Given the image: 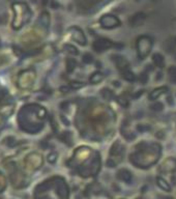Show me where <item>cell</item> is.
<instances>
[{"instance_id":"cell-1","label":"cell","mask_w":176,"mask_h":199,"mask_svg":"<svg viewBox=\"0 0 176 199\" xmlns=\"http://www.w3.org/2000/svg\"><path fill=\"white\" fill-rule=\"evenodd\" d=\"M151 39L147 36H142L139 37L137 41V49H138V55L139 57L143 58V57L147 56L149 53L150 49H151Z\"/></svg>"},{"instance_id":"cell-2","label":"cell","mask_w":176,"mask_h":199,"mask_svg":"<svg viewBox=\"0 0 176 199\" xmlns=\"http://www.w3.org/2000/svg\"><path fill=\"white\" fill-rule=\"evenodd\" d=\"M99 23L101 25L104 27V28H114L116 26H119L120 22H119V20L117 19L116 17L112 15H106L99 20Z\"/></svg>"},{"instance_id":"cell-3","label":"cell","mask_w":176,"mask_h":199,"mask_svg":"<svg viewBox=\"0 0 176 199\" xmlns=\"http://www.w3.org/2000/svg\"><path fill=\"white\" fill-rule=\"evenodd\" d=\"M113 46V43L111 42L110 39H99L93 43V49L95 52H103L106 51L107 49L111 48Z\"/></svg>"},{"instance_id":"cell-4","label":"cell","mask_w":176,"mask_h":199,"mask_svg":"<svg viewBox=\"0 0 176 199\" xmlns=\"http://www.w3.org/2000/svg\"><path fill=\"white\" fill-rule=\"evenodd\" d=\"M113 60L115 61V63H116V66H118V68L120 71H128V68H130V63H128V61L126 60L124 57L120 56V55H113Z\"/></svg>"},{"instance_id":"cell-5","label":"cell","mask_w":176,"mask_h":199,"mask_svg":"<svg viewBox=\"0 0 176 199\" xmlns=\"http://www.w3.org/2000/svg\"><path fill=\"white\" fill-rule=\"evenodd\" d=\"M70 31L73 32L72 35H73V39H75L76 42L79 43V44L82 45V46L86 45V39H85V36H84L81 29H79L78 27H73V28H70Z\"/></svg>"},{"instance_id":"cell-6","label":"cell","mask_w":176,"mask_h":199,"mask_svg":"<svg viewBox=\"0 0 176 199\" xmlns=\"http://www.w3.org/2000/svg\"><path fill=\"white\" fill-rule=\"evenodd\" d=\"M146 19V16L144 13H137L130 18V24L132 26H140L144 23Z\"/></svg>"},{"instance_id":"cell-7","label":"cell","mask_w":176,"mask_h":199,"mask_svg":"<svg viewBox=\"0 0 176 199\" xmlns=\"http://www.w3.org/2000/svg\"><path fill=\"white\" fill-rule=\"evenodd\" d=\"M117 177H118L120 180L128 183V184H131L133 180L132 173L128 170H126V169H120V170L118 171V173H117Z\"/></svg>"},{"instance_id":"cell-8","label":"cell","mask_w":176,"mask_h":199,"mask_svg":"<svg viewBox=\"0 0 176 199\" xmlns=\"http://www.w3.org/2000/svg\"><path fill=\"white\" fill-rule=\"evenodd\" d=\"M167 90H168V88L165 87V86H162V87H160V88H156V89H154L153 91H151V93L149 94V98L151 100V101H154V100H156L158 96H161L162 94L165 93Z\"/></svg>"},{"instance_id":"cell-9","label":"cell","mask_w":176,"mask_h":199,"mask_svg":"<svg viewBox=\"0 0 176 199\" xmlns=\"http://www.w3.org/2000/svg\"><path fill=\"white\" fill-rule=\"evenodd\" d=\"M152 60H153V63L155 64L158 68H164L165 66V59H164L163 55L155 53V54L152 56Z\"/></svg>"},{"instance_id":"cell-10","label":"cell","mask_w":176,"mask_h":199,"mask_svg":"<svg viewBox=\"0 0 176 199\" xmlns=\"http://www.w3.org/2000/svg\"><path fill=\"white\" fill-rule=\"evenodd\" d=\"M156 185L164 191H167V192H170V191H171L170 185L168 184L164 178H162V177H158V178H156Z\"/></svg>"},{"instance_id":"cell-11","label":"cell","mask_w":176,"mask_h":199,"mask_svg":"<svg viewBox=\"0 0 176 199\" xmlns=\"http://www.w3.org/2000/svg\"><path fill=\"white\" fill-rule=\"evenodd\" d=\"M105 78V75L103 74V73H101V72H95V73H93L92 75H91V77H90V82L92 84H97V83H99V82L103 80V79Z\"/></svg>"},{"instance_id":"cell-12","label":"cell","mask_w":176,"mask_h":199,"mask_svg":"<svg viewBox=\"0 0 176 199\" xmlns=\"http://www.w3.org/2000/svg\"><path fill=\"white\" fill-rule=\"evenodd\" d=\"M122 78L128 82H134L136 80V76H135L134 73H132L130 70L128 71H123L122 72Z\"/></svg>"},{"instance_id":"cell-13","label":"cell","mask_w":176,"mask_h":199,"mask_svg":"<svg viewBox=\"0 0 176 199\" xmlns=\"http://www.w3.org/2000/svg\"><path fill=\"white\" fill-rule=\"evenodd\" d=\"M57 190L58 193L61 197H66L67 196V187L64 183H58L57 184Z\"/></svg>"},{"instance_id":"cell-14","label":"cell","mask_w":176,"mask_h":199,"mask_svg":"<svg viewBox=\"0 0 176 199\" xmlns=\"http://www.w3.org/2000/svg\"><path fill=\"white\" fill-rule=\"evenodd\" d=\"M101 96H103V98H105V100H108V101L113 100L115 96L114 93H113V91H111V90L108 89V88H104L103 91H101Z\"/></svg>"},{"instance_id":"cell-15","label":"cell","mask_w":176,"mask_h":199,"mask_svg":"<svg viewBox=\"0 0 176 199\" xmlns=\"http://www.w3.org/2000/svg\"><path fill=\"white\" fill-rule=\"evenodd\" d=\"M40 24H42L43 26L45 27V28H48L49 22H50V20H49V15H48V13H43L42 15H40Z\"/></svg>"},{"instance_id":"cell-16","label":"cell","mask_w":176,"mask_h":199,"mask_svg":"<svg viewBox=\"0 0 176 199\" xmlns=\"http://www.w3.org/2000/svg\"><path fill=\"white\" fill-rule=\"evenodd\" d=\"M76 66H77V62H76L75 59L68 58L67 60H66V70H67L68 73L73 72V71L75 70Z\"/></svg>"},{"instance_id":"cell-17","label":"cell","mask_w":176,"mask_h":199,"mask_svg":"<svg viewBox=\"0 0 176 199\" xmlns=\"http://www.w3.org/2000/svg\"><path fill=\"white\" fill-rule=\"evenodd\" d=\"M64 49H65V50L67 51L68 53H70V54H73V55H78V54H79V51H78V49L76 48V47L72 46V45H64Z\"/></svg>"},{"instance_id":"cell-18","label":"cell","mask_w":176,"mask_h":199,"mask_svg":"<svg viewBox=\"0 0 176 199\" xmlns=\"http://www.w3.org/2000/svg\"><path fill=\"white\" fill-rule=\"evenodd\" d=\"M169 75H170V79L173 83H176V68L175 66H171L169 68Z\"/></svg>"},{"instance_id":"cell-19","label":"cell","mask_w":176,"mask_h":199,"mask_svg":"<svg viewBox=\"0 0 176 199\" xmlns=\"http://www.w3.org/2000/svg\"><path fill=\"white\" fill-rule=\"evenodd\" d=\"M150 108H151V110H153V111H162L164 108V105L162 103L156 102V103L152 104V105L150 106Z\"/></svg>"},{"instance_id":"cell-20","label":"cell","mask_w":176,"mask_h":199,"mask_svg":"<svg viewBox=\"0 0 176 199\" xmlns=\"http://www.w3.org/2000/svg\"><path fill=\"white\" fill-rule=\"evenodd\" d=\"M47 160H48V162L51 163V164H54V163L56 162V160H57V153H49V155L47 157Z\"/></svg>"},{"instance_id":"cell-21","label":"cell","mask_w":176,"mask_h":199,"mask_svg":"<svg viewBox=\"0 0 176 199\" xmlns=\"http://www.w3.org/2000/svg\"><path fill=\"white\" fill-rule=\"evenodd\" d=\"M70 86L74 89H78V88H81L84 86L83 82H78V81H72L70 83Z\"/></svg>"},{"instance_id":"cell-22","label":"cell","mask_w":176,"mask_h":199,"mask_svg":"<svg viewBox=\"0 0 176 199\" xmlns=\"http://www.w3.org/2000/svg\"><path fill=\"white\" fill-rule=\"evenodd\" d=\"M83 61L85 62V63H91V62L93 61V57L91 56L90 54H84L83 56Z\"/></svg>"},{"instance_id":"cell-23","label":"cell","mask_w":176,"mask_h":199,"mask_svg":"<svg viewBox=\"0 0 176 199\" xmlns=\"http://www.w3.org/2000/svg\"><path fill=\"white\" fill-rule=\"evenodd\" d=\"M147 79H148V76H147V75H146V73H143V74H141L140 81L142 82V83L145 84L146 82H147Z\"/></svg>"},{"instance_id":"cell-24","label":"cell","mask_w":176,"mask_h":199,"mask_svg":"<svg viewBox=\"0 0 176 199\" xmlns=\"http://www.w3.org/2000/svg\"><path fill=\"white\" fill-rule=\"evenodd\" d=\"M9 140L11 141H6V144L9 145V146H15L16 144H17V141L13 139V138H11V137H9Z\"/></svg>"},{"instance_id":"cell-25","label":"cell","mask_w":176,"mask_h":199,"mask_svg":"<svg viewBox=\"0 0 176 199\" xmlns=\"http://www.w3.org/2000/svg\"><path fill=\"white\" fill-rule=\"evenodd\" d=\"M0 46H1V42H0Z\"/></svg>"}]
</instances>
